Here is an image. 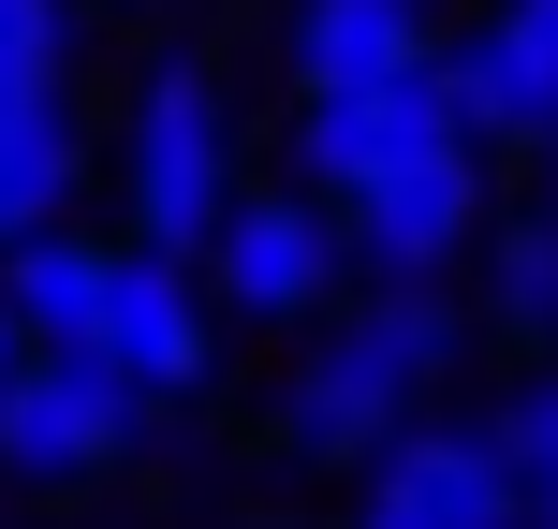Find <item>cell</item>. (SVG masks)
<instances>
[{"mask_svg":"<svg viewBox=\"0 0 558 529\" xmlns=\"http://www.w3.org/2000/svg\"><path fill=\"white\" fill-rule=\"evenodd\" d=\"M456 368V309H441V279H397V294H367L338 338H308L294 353V383H279V442L294 456H383L397 426H412V397Z\"/></svg>","mask_w":558,"mask_h":529,"instance_id":"1","label":"cell"},{"mask_svg":"<svg viewBox=\"0 0 558 529\" xmlns=\"http://www.w3.org/2000/svg\"><path fill=\"white\" fill-rule=\"evenodd\" d=\"M133 251H177L192 265L206 236L235 221V118H221V74L206 59H162L133 88Z\"/></svg>","mask_w":558,"mask_h":529,"instance_id":"2","label":"cell"},{"mask_svg":"<svg viewBox=\"0 0 558 529\" xmlns=\"http://www.w3.org/2000/svg\"><path fill=\"white\" fill-rule=\"evenodd\" d=\"M456 133H471V118H456L441 59L397 74V88H324V104H294V192L308 206H367L397 163H426V147H456Z\"/></svg>","mask_w":558,"mask_h":529,"instance_id":"3","label":"cell"},{"mask_svg":"<svg viewBox=\"0 0 558 529\" xmlns=\"http://www.w3.org/2000/svg\"><path fill=\"white\" fill-rule=\"evenodd\" d=\"M133 426H147V397L118 383L104 353H29L15 383H0V471L15 485H88V471L133 456Z\"/></svg>","mask_w":558,"mask_h":529,"instance_id":"4","label":"cell"},{"mask_svg":"<svg viewBox=\"0 0 558 529\" xmlns=\"http://www.w3.org/2000/svg\"><path fill=\"white\" fill-rule=\"evenodd\" d=\"M485 236H500V221H485V147L471 133L426 147V163H397L367 206H338V251L383 279V294H397V279H441L456 251H485Z\"/></svg>","mask_w":558,"mask_h":529,"instance_id":"5","label":"cell"},{"mask_svg":"<svg viewBox=\"0 0 558 529\" xmlns=\"http://www.w3.org/2000/svg\"><path fill=\"white\" fill-rule=\"evenodd\" d=\"M353 529H530V471L500 456V426H397Z\"/></svg>","mask_w":558,"mask_h":529,"instance_id":"6","label":"cell"},{"mask_svg":"<svg viewBox=\"0 0 558 529\" xmlns=\"http://www.w3.org/2000/svg\"><path fill=\"white\" fill-rule=\"evenodd\" d=\"M471 147H558V0H500L471 45L441 59Z\"/></svg>","mask_w":558,"mask_h":529,"instance_id":"7","label":"cell"},{"mask_svg":"<svg viewBox=\"0 0 558 529\" xmlns=\"http://www.w3.org/2000/svg\"><path fill=\"white\" fill-rule=\"evenodd\" d=\"M206 251H221V309H251V324H308V309L338 294V265H353L308 192H251Z\"/></svg>","mask_w":558,"mask_h":529,"instance_id":"8","label":"cell"},{"mask_svg":"<svg viewBox=\"0 0 558 529\" xmlns=\"http://www.w3.org/2000/svg\"><path fill=\"white\" fill-rule=\"evenodd\" d=\"M88 353H104L147 412H162V397H192V383H206V294H192V265H177V251H118V279H104V338H88Z\"/></svg>","mask_w":558,"mask_h":529,"instance_id":"9","label":"cell"},{"mask_svg":"<svg viewBox=\"0 0 558 529\" xmlns=\"http://www.w3.org/2000/svg\"><path fill=\"white\" fill-rule=\"evenodd\" d=\"M279 59H294V88L324 104V88H397V74H426V0H294L279 15Z\"/></svg>","mask_w":558,"mask_h":529,"instance_id":"10","label":"cell"},{"mask_svg":"<svg viewBox=\"0 0 558 529\" xmlns=\"http://www.w3.org/2000/svg\"><path fill=\"white\" fill-rule=\"evenodd\" d=\"M104 279H118V251H104V236H74V221H45V236L0 251V294H15L29 353H88V338H104Z\"/></svg>","mask_w":558,"mask_h":529,"instance_id":"11","label":"cell"},{"mask_svg":"<svg viewBox=\"0 0 558 529\" xmlns=\"http://www.w3.org/2000/svg\"><path fill=\"white\" fill-rule=\"evenodd\" d=\"M74 177H88L74 104H59V88H0V251H15V236H45L59 206H74Z\"/></svg>","mask_w":558,"mask_h":529,"instance_id":"12","label":"cell"},{"mask_svg":"<svg viewBox=\"0 0 558 529\" xmlns=\"http://www.w3.org/2000/svg\"><path fill=\"white\" fill-rule=\"evenodd\" d=\"M485 309H500L514 338H558V206H530V221L485 236Z\"/></svg>","mask_w":558,"mask_h":529,"instance_id":"13","label":"cell"},{"mask_svg":"<svg viewBox=\"0 0 558 529\" xmlns=\"http://www.w3.org/2000/svg\"><path fill=\"white\" fill-rule=\"evenodd\" d=\"M74 59V0H0V88H59Z\"/></svg>","mask_w":558,"mask_h":529,"instance_id":"14","label":"cell"},{"mask_svg":"<svg viewBox=\"0 0 558 529\" xmlns=\"http://www.w3.org/2000/svg\"><path fill=\"white\" fill-rule=\"evenodd\" d=\"M500 456H514V471H558V368H544V383H514V412H500Z\"/></svg>","mask_w":558,"mask_h":529,"instance_id":"15","label":"cell"},{"mask_svg":"<svg viewBox=\"0 0 558 529\" xmlns=\"http://www.w3.org/2000/svg\"><path fill=\"white\" fill-rule=\"evenodd\" d=\"M15 368H29V324H15V294H0V383H15Z\"/></svg>","mask_w":558,"mask_h":529,"instance_id":"16","label":"cell"},{"mask_svg":"<svg viewBox=\"0 0 558 529\" xmlns=\"http://www.w3.org/2000/svg\"><path fill=\"white\" fill-rule=\"evenodd\" d=\"M530 529H558V471H544V485H530Z\"/></svg>","mask_w":558,"mask_h":529,"instance_id":"17","label":"cell"}]
</instances>
